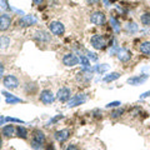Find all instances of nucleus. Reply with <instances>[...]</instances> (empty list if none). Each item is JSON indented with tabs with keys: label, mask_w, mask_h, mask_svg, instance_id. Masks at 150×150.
Segmentation results:
<instances>
[{
	"label": "nucleus",
	"mask_w": 150,
	"mask_h": 150,
	"mask_svg": "<svg viewBox=\"0 0 150 150\" xmlns=\"http://www.w3.org/2000/svg\"><path fill=\"white\" fill-rule=\"evenodd\" d=\"M45 144V134L43 130L40 129H35L31 133V142L30 145L34 150H40L41 148L44 146Z\"/></svg>",
	"instance_id": "1"
},
{
	"label": "nucleus",
	"mask_w": 150,
	"mask_h": 150,
	"mask_svg": "<svg viewBox=\"0 0 150 150\" xmlns=\"http://www.w3.org/2000/svg\"><path fill=\"white\" fill-rule=\"evenodd\" d=\"M90 44H91V46L94 49L101 50V49H104L106 46V40H105V38L103 35L96 34V35H93L90 38Z\"/></svg>",
	"instance_id": "2"
},
{
	"label": "nucleus",
	"mask_w": 150,
	"mask_h": 150,
	"mask_svg": "<svg viewBox=\"0 0 150 150\" xmlns=\"http://www.w3.org/2000/svg\"><path fill=\"white\" fill-rule=\"evenodd\" d=\"M3 85L5 86L6 89L9 90H14V89H16L19 86V80L15 75H5V76L3 78Z\"/></svg>",
	"instance_id": "3"
},
{
	"label": "nucleus",
	"mask_w": 150,
	"mask_h": 150,
	"mask_svg": "<svg viewBox=\"0 0 150 150\" xmlns=\"http://www.w3.org/2000/svg\"><path fill=\"white\" fill-rule=\"evenodd\" d=\"M49 30L51 34H54L56 36H62L65 33V26L60 21H51L49 23Z\"/></svg>",
	"instance_id": "4"
},
{
	"label": "nucleus",
	"mask_w": 150,
	"mask_h": 150,
	"mask_svg": "<svg viewBox=\"0 0 150 150\" xmlns=\"http://www.w3.org/2000/svg\"><path fill=\"white\" fill-rule=\"evenodd\" d=\"M86 101V95L85 94H76V95L71 96L68 101V108H75L79 105H83Z\"/></svg>",
	"instance_id": "5"
},
{
	"label": "nucleus",
	"mask_w": 150,
	"mask_h": 150,
	"mask_svg": "<svg viewBox=\"0 0 150 150\" xmlns=\"http://www.w3.org/2000/svg\"><path fill=\"white\" fill-rule=\"evenodd\" d=\"M106 21L105 14L103 11H94L90 14V23L95 25H104Z\"/></svg>",
	"instance_id": "6"
},
{
	"label": "nucleus",
	"mask_w": 150,
	"mask_h": 150,
	"mask_svg": "<svg viewBox=\"0 0 150 150\" xmlns=\"http://www.w3.org/2000/svg\"><path fill=\"white\" fill-rule=\"evenodd\" d=\"M38 23V19L35 18V15L33 14H28V15H24L21 19H19V25L25 28V26H33Z\"/></svg>",
	"instance_id": "7"
},
{
	"label": "nucleus",
	"mask_w": 150,
	"mask_h": 150,
	"mask_svg": "<svg viewBox=\"0 0 150 150\" xmlns=\"http://www.w3.org/2000/svg\"><path fill=\"white\" fill-rule=\"evenodd\" d=\"M39 99H40V101L43 103V104L49 105V104H51V103L54 101L55 96H54V94L51 93V90H49V89H44V90L40 93Z\"/></svg>",
	"instance_id": "8"
},
{
	"label": "nucleus",
	"mask_w": 150,
	"mask_h": 150,
	"mask_svg": "<svg viewBox=\"0 0 150 150\" xmlns=\"http://www.w3.org/2000/svg\"><path fill=\"white\" fill-rule=\"evenodd\" d=\"M63 64L65 65V67H70V68L75 67V65L79 64V58L75 54H73V53H68V54L64 55Z\"/></svg>",
	"instance_id": "9"
},
{
	"label": "nucleus",
	"mask_w": 150,
	"mask_h": 150,
	"mask_svg": "<svg viewBox=\"0 0 150 150\" xmlns=\"http://www.w3.org/2000/svg\"><path fill=\"white\" fill-rule=\"evenodd\" d=\"M70 95H71L70 89L64 86V88H60L58 90V93H56V99H58L59 101H62V103H67L70 99Z\"/></svg>",
	"instance_id": "10"
},
{
	"label": "nucleus",
	"mask_w": 150,
	"mask_h": 150,
	"mask_svg": "<svg viewBox=\"0 0 150 150\" xmlns=\"http://www.w3.org/2000/svg\"><path fill=\"white\" fill-rule=\"evenodd\" d=\"M11 25V15L10 14H1L0 15V31H6Z\"/></svg>",
	"instance_id": "11"
},
{
	"label": "nucleus",
	"mask_w": 150,
	"mask_h": 150,
	"mask_svg": "<svg viewBox=\"0 0 150 150\" xmlns=\"http://www.w3.org/2000/svg\"><path fill=\"white\" fill-rule=\"evenodd\" d=\"M148 75L146 74H142V75H135V76H131L129 78L128 80H126V83L129 84V85H133V86H138L140 85V84H143L148 80Z\"/></svg>",
	"instance_id": "12"
},
{
	"label": "nucleus",
	"mask_w": 150,
	"mask_h": 150,
	"mask_svg": "<svg viewBox=\"0 0 150 150\" xmlns=\"http://www.w3.org/2000/svg\"><path fill=\"white\" fill-rule=\"evenodd\" d=\"M116 56H118V59L120 62L126 63L131 59V53L125 48H118V50H116Z\"/></svg>",
	"instance_id": "13"
},
{
	"label": "nucleus",
	"mask_w": 150,
	"mask_h": 150,
	"mask_svg": "<svg viewBox=\"0 0 150 150\" xmlns=\"http://www.w3.org/2000/svg\"><path fill=\"white\" fill-rule=\"evenodd\" d=\"M70 137V130L69 129H62V130H58V131H55V134H54V138L58 140L59 143H64V142H67V140L69 139Z\"/></svg>",
	"instance_id": "14"
},
{
	"label": "nucleus",
	"mask_w": 150,
	"mask_h": 150,
	"mask_svg": "<svg viewBox=\"0 0 150 150\" xmlns=\"http://www.w3.org/2000/svg\"><path fill=\"white\" fill-rule=\"evenodd\" d=\"M34 39L39 43H49L50 41V34H48L44 30H39L34 34Z\"/></svg>",
	"instance_id": "15"
},
{
	"label": "nucleus",
	"mask_w": 150,
	"mask_h": 150,
	"mask_svg": "<svg viewBox=\"0 0 150 150\" xmlns=\"http://www.w3.org/2000/svg\"><path fill=\"white\" fill-rule=\"evenodd\" d=\"M16 134V128L14 125H5V126H3V129H1V135L3 137H5V138H11L14 137V135Z\"/></svg>",
	"instance_id": "16"
},
{
	"label": "nucleus",
	"mask_w": 150,
	"mask_h": 150,
	"mask_svg": "<svg viewBox=\"0 0 150 150\" xmlns=\"http://www.w3.org/2000/svg\"><path fill=\"white\" fill-rule=\"evenodd\" d=\"M3 95H5V103H6V104L13 105V104H18V103H24V100H23V99L14 96L13 94L8 93V91H3Z\"/></svg>",
	"instance_id": "17"
},
{
	"label": "nucleus",
	"mask_w": 150,
	"mask_h": 150,
	"mask_svg": "<svg viewBox=\"0 0 150 150\" xmlns=\"http://www.w3.org/2000/svg\"><path fill=\"white\" fill-rule=\"evenodd\" d=\"M139 51L145 56H150V41H143L139 46Z\"/></svg>",
	"instance_id": "18"
},
{
	"label": "nucleus",
	"mask_w": 150,
	"mask_h": 150,
	"mask_svg": "<svg viewBox=\"0 0 150 150\" xmlns=\"http://www.w3.org/2000/svg\"><path fill=\"white\" fill-rule=\"evenodd\" d=\"M120 78V73L118 71H112L110 74H108L104 76V81L105 83H111V81H114V80H118V79Z\"/></svg>",
	"instance_id": "19"
},
{
	"label": "nucleus",
	"mask_w": 150,
	"mask_h": 150,
	"mask_svg": "<svg viewBox=\"0 0 150 150\" xmlns=\"http://www.w3.org/2000/svg\"><path fill=\"white\" fill-rule=\"evenodd\" d=\"M9 45H10V38L6 36V35H1V36H0V50L6 49Z\"/></svg>",
	"instance_id": "20"
},
{
	"label": "nucleus",
	"mask_w": 150,
	"mask_h": 150,
	"mask_svg": "<svg viewBox=\"0 0 150 150\" xmlns=\"http://www.w3.org/2000/svg\"><path fill=\"white\" fill-rule=\"evenodd\" d=\"M16 135L21 139H28V130L24 128V126H20L19 125L16 128Z\"/></svg>",
	"instance_id": "21"
},
{
	"label": "nucleus",
	"mask_w": 150,
	"mask_h": 150,
	"mask_svg": "<svg viewBox=\"0 0 150 150\" xmlns=\"http://www.w3.org/2000/svg\"><path fill=\"white\" fill-rule=\"evenodd\" d=\"M79 63L83 67V69H86V68H90V60L88 59V56L85 55H81L80 54V58H79Z\"/></svg>",
	"instance_id": "22"
},
{
	"label": "nucleus",
	"mask_w": 150,
	"mask_h": 150,
	"mask_svg": "<svg viewBox=\"0 0 150 150\" xmlns=\"http://www.w3.org/2000/svg\"><path fill=\"white\" fill-rule=\"evenodd\" d=\"M123 114H124V109H121V108H116L115 110H112L110 112V116L112 119H116V118H120Z\"/></svg>",
	"instance_id": "23"
},
{
	"label": "nucleus",
	"mask_w": 150,
	"mask_h": 150,
	"mask_svg": "<svg viewBox=\"0 0 150 150\" xmlns=\"http://www.w3.org/2000/svg\"><path fill=\"white\" fill-rule=\"evenodd\" d=\"M140 23H142L143 25H150V13H145L143 14L142 16H140Z\"/></svg>",
	"instance_id": "24"
},
{
	"label": "nucleus",
	"mask_w": 150,
	"mask_h": 150,
	"mask_svg": "<svg viewBox=\"0 0 150 150\" xmlns=\"http://www.w3.org/2000/svg\"><path fill=\"white\" fill-rule=\"evenodd\" d=\"M110 25L111 28L115 30V33H119L120 31V24L118 23V20H116L115 18H110Z\"/></svg>",
	"instance_id": "25"
},
{
	"label": "nucleus",
	"mask_w": 150,
	"mask_h": 150,
	"mask_svg": "<svg viewBox=\"0 0 150 150\" xmlns=\"http://www.w3.org/2000/svg\"><path fill=\"white\" fill-rule=\"evenodd\" d=\"M94 69H95L98 73H100V74H104V73L106 71V70L109 69V65H108V64H101V65H96V67L94 68Z\"/></svg>",
	"instance_id": "26"
},
{
	"label": "nucleus",
	"mask_w": 150,
	"mask_h": 150,
	"mask_svg": "<svg viewBox=\"0 0 150 150\" xmlns=\"http://www.w3.org/2000/svg\"><path fill=\"white\" fill-rule=\"evenodd\" d=\"M125 28H126V30L130 31V33H135V31H138V29H139V26L135 24V23H128Z\"/></svg>",
	"instance_id": "27"
},
{
	"label": "nucleus",
	"mask_w": 150,
	"mask_h": 150,
	"mask_svg": "<svg viewBox=\"0 0 150 150\" xmlns=\"http://www.w3.org/2000/svg\"><path fill=\"white\" fill-rule=\"evenodd\" d=\"M10 9V6H9V4L6 0H0V10L1 11H6Z\"/></svg>",
	"instance_id": "28"
},
{
	"label": "nucleus",
	"mask_w": 150,
	"mask_h": 150,
	"mask_svg": "<svg viewBox=\"0 0 150 150\" xmlns=\"http://www.w3.org/2000/svg\"><path fill=\"white\" fill-rule=\"evenodd\" d=\"M64 116L60 114V115H56V116H54L53 119H50L49 121H48V126H50V125H53V124H55V123H58V121L60 120V119H63Z\"/></svg>",
	"instance_id": "29"
},
{
	"label": "nucleus",
	"mask_w": 150,
	"mask_h": 150,
	"mask_svg": "<svg viewBox=\"0 0 150 150\" xmlns=\"http://www.w3.org/2000/svg\"><path fill=\"white\" fill-rule=\"evenodd\" d=\"M5 120L8 121V123H19V124H24V121H23V120L16 119V118H10V116L5 118Z\"/></svg>",
	"instance_id": "30"
},
{
	"label": "nucleus",
	"mask_w": 150,
	"mask_h": 150,
	"mask_svg": "<svg viewBox=\"0 0 150 150\" xmlns=\"http://www.w3.org/2000/svg\"><path fill=\"white\" fill-rule=\"evenodd\" d=\"M119 105H121L120 101H112V103H109V104H106L105 108H106V109H110V108H118Z\"/></svg>",
	"instance_id": "31"
},
{
	"label": "nucleus",
	"mask_w": 150,
	"mask_h": 150,
	"mask_svg": "<svg viewBox=\"0 0 150 150\" xmlns=\"http://www.w3.org/2000/svg\"><path fill=\"white\" fill-rule=\"evenodd\" d=\"M88 59L96 62V60H98V55H96L95 53H90V51H88Z\"/></svg>",
	"instance_id": "32"
},
{
	"label": "nucleus",
	"mask_w": 150,
	"mask_h": 150,
	"mask_svg": "<svg viewBox=\"0 0 150 150\" xmlns=\"http://www.w3.org/2000/svg\"><path fill=\"white\" fill-rule=\"evenodd\" d=\"M148 96H150V91H145L140 95V99H145V98H148Z\"/></svg>",
	"instance_id": "33"
},
{
	"label": "nucleus",
	"mask_w": 150,
	"mask_h": 150,
	"mask_svg": "<svg viewBox=\"0 0 150 150\" xmlns=\"http://www.w3.org/2000/svg\"><path fill=\"white\" fill-rule=\"evenodd\" d=\"M3 75H4V64L0 62V78H3Z\"/></svg>",
	"instance_id": "34"
},
{
	"label": "nucleus",
	"mask_w": 150,
	"mask_h": 150,
	"mask_svg": "<svg viewBox=\"0 0 150 150\" xmlns=\"http://www.w3.org/2000/svg\"><path fill=\"white\" fill-rule=\"evenodd\" d=\"M67 150H79L76 145H69V146L67 148Z\"/></svg>",
	"instance_id": "35"
},
{
	"label": "nucleus",
	"mask_w": 150,
	"mask_h": 150,
	"mask_svg": "<svg viewBox=\"0 0 150 150\" xmlns=\"http://www.w3.org/2000/svg\"><path fill=\"white\" fill-rule=\"evenodd\" d=\"M33 3H34V5H40L44 3V0H33Z\"/></svg>",
	"instance_id": "36"
},
{
	"label": "nucleus",
	"mask_w": 150,
	"mask_h": 150,
	"mask_svg": "<svg viewBox=\"0 0 150 150\" xmlns=\"http://www.w3.org/2000/svg\"><path fill=\"white\" fill-rule=\"evenodd\" d=\"M5 118H4V116H1V115H0V126H1V125H4V123H5Z\"/></svg>",
	"instance_id": "37"
},
{
	"label": "nucleus",
	"mask_w": 150,
	"mask_h": 150,
	"mask_svg": "<svg viewBox=\"0 0 150 150\" xmlns=\"http://www.w3.org/2000/svg\"><path fill=\"white\" fill-rule=\"evenodd\" d=\"M46 150H55V146H54V144H49V146Z\"/></svg>",
	"instance_id": "38"
},
{
	"label": "nucleus",
	"mask_w": 150,
	"mask_h": 150,
	"mask_svg": "<svg viewBox=\"0 0 150 150\" xmlns=\"http://www.w3.org/2000/svg\"><path fill=\"white\" fill-rule=\"evenodd\" d=\"M99 0H88V3H90V4H96Z\"/></svg>",
	"instance_id": "39"
},
{
	"label": "nucleus",
	"mask_w": 150,
	"mask_h": 150,
	"mask_svg": "<svg viewBox=\"0 0 150 150\" xmlns=\"http://www.w3.org/2000/svg\"><path fill=\"white\" fill-rule=\"evenodd\" d=\"M1 145H3V139H1V135H0V149H1Z\"/></svg>",
	"instance_id": "40"
},
{
	"label": "nucleus",
	"mask_w": 150,
	"mask_h": 150,
	"mask_svg": "<svg viewBox=\"0 0 150 150\" xmlns=\"http://www.w3.org/2000/svg\"><path fill=\"white\" fill-rule=\"evenodd\" d=\"M103 1H104V3L106 4V6H108V1H106V0H103Z\"/></svg>",
	"instance_id": "41"
}]
</instances>
